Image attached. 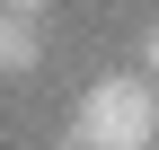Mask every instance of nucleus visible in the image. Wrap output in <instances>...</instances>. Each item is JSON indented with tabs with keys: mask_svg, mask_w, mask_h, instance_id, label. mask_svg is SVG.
<instances>
[{
	"mask_svg": "<svg viewBox=\"0 0 159 150\" xmlns=\"http://www.w3.org/2000/svg\"><path fill=\"white\" fill-rule=\"evenodd\" d=\"M62 150H159V88L142 71H106V80L80 88Z\"/></svg>",
	"mask_w": 159,
	"mask_h": 150,
	"instance_id": "nucleus-1",
	"label": "nucleus"
},
{
	"mask_svg": "<svg viewBox=\"0 0 159 150\" xmlns=\"http://www.w3.org/2000/svg\"><path fill=\"white\" fill-rule=\"evenodd\" d=\"M44 62V27L35 18H0V80H27Z\"/></svg>",
	"mask_w": 159,
	"mask_h": 150,
	"instance_id": "nucleus-2",
	"label": "nucleus"
},
{
	"mask_svg": "<svg viewBox=\"0 0 159 150\" xmlns=\"http://www.w3.org/2000/svg\"><path fill=\"white\" fill-rule=\"evenodd\" d=\"M44 9L53 0H0V18H35V27H44Z\"/></svg>",
	"mask_w": 159,
	"mask_h": 150,
	"instance_id": "nucleus-3",
	"label": "nucleus"
},
{
	"mask_svg": "<svg viewBox=\"0 0 159 150\" xmlns=\"http://www.w3.org/2000/svg\"><path fill=\"white\" fill-rule=\"evenodd\" d=\"M142 80H159V18H150V35H142Z\"/></svg>",
	"mask_w": 159,
	"mask_h": 150,
	"instance_id": "nucleus-4",
	"label": "nucleus"
}]
</instances>
